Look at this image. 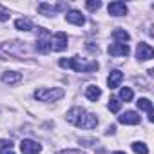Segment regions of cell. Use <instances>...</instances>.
Returning <instances> with one entry per match:
<instances>
[{
	"label": "cell",
	"instance_id": "6da1fadb",
	"mask_svg": "<svg viewBox=\"0 0 154 154\" xmlns=\"http://www.w3.org/2000/svg\"><path fill=\"white\" fill-rule=\"evenodd\" d=\"M67 122L82 129H94L98 125V118L93 112H87L84 107H72L67 111Z\"/></svg>",
	"mask_w": 154,
	"mask_h": 154
},
{
	"label": "cell",
	"instance_id": "7a4b0ae2",
	"mask_svg": "<svg viewBox=\"0 0 154 154\" xmlns=\"http://www.w3.org/2000/svg\"><path fill=\"white\" fill-rule=\"evenodd\" d=\"M60 67L65 69H74L76 72H94L98 69V62H82V58L72 56V58H62L60 60Z\"/></svg>",
	"mask_w": 154,
	"mask_h": 154
},
{
	"label": "cell",
	"instance_id": "3957f363",
	"mask_svg": "<svg viewBox=\"0 0 154 154\" xmlns=\"http://www.w3.org/2000/svg\"><path fill=\"white\" fill-rule=\"evenodd\" d=\"M2 49L11 56H24L33 53V47L27 42H8V44H2Z\"/></svg>",
	"mask_w": 154,
	"mask_h": 154
},
{
	"label": "cell",
	"instance_id": "277c9868",
	"mask_svg": "<svg viewBox=\"0 0 154 154\" xmlns=\"http://www.w3.org/2000/svg\"><path fill=\"white\" fill-rule=\"evenodd\" d=\"M63 94H65V91L60 89V87H54V89H36L35 91V98L40 100V102H54V100H60Z\"/></svg>",
	"mask_w": 154,
	"mask_h": 154
},
{
	"label": "cell",
	"instance_id": "5b68a950",
	"mask_svg": "<svg viewBox=\"0 0 154 154\" xmlns=\"http://www.w3.org/2000/svg\"><path fill=\"white\" fill-rule=\"evenodd\" d=\"M51 33L47 31V29H38V38H36V51H40V53H49L51 51Z\"/></svg>",
	"mask_w": 154,
	"mask_h": 154
},
{
	"label": "cell",
	"instance_id": "8992f818",
	"mask_svg": "<svg viewBox=\"0 0 154 154\" xmlns=\"http://www.w3.org/2000/svg\"><path fill=\"white\" fill-rule=\"evenodd\" d=\"M20 150H22L24 154H38V152L42 150V145H40L38 141H35V140H22Z\"/></svg>",
	"mask_w": 154,
	"mask_h": 154
},
{
	"label": "cell",
	"instance_id": "52a82bcc",
	"mask_svg": "<svg viewBox=\"0 0 154 154\" xmlns=\"http://www.w3.org/2000/svg\"><path fill=\"white\" fill-rule=\"evenodd\" d=\"M51 49H54V51H63V49H67V35L65 33H56L53 38H51Z\"/></svg>",
	"mask_w": 154,
	"mask_h": 154
},
{
	"label": "cell",
	"instance_id": "ba28073f",
	"mask_svg": "<svg viewBox=\"0 0 154 154\" xmlns=\"http://www.w3.org/2000/svg\"><path fill=\"white\" fill-rule=\"evenodd\" d=\"M136 56H138V60H150L152 56H154V51H152V47L149 45V44H145V42H140L138 44V49H136Z\"/></svg>",
	"mask_w": 154,
	"mask_h": 154
},
{
	"label": "cell",
	"instance_id": "9c48e42d",
	"mask_svg": "<svg viewBox=\"0 0 154 154\" xmlns=\"http://www.w3.org/2000/svg\"><path fill=\"white\" fill-rule=\"evenodd\" d=\"M118 122L123 123V125H138V123L141 122V118H140L138 112H134V111H127V112H123L122 116H118Z\"/></svg>",
	"mask_w": 154,
	"mask_h": 154
},
{
	"label": "cell",
	"instance_id": "30bf717a",
	"mask_svg": "<svg viewBox=\"0 0 154 154\" xmlns=\"http://www.w3.org/2000/svg\"><path fill=\"white\" fill-rule=\"evenodd\" d=\"M65 20H67L69 24H74V26H84V24H85V17H84L80 11H76V9L67 11V13H65Z\"/></svg>",
	"mask_w": 154,
	"mask_h": 154
},
{
	"label": "cell",
	"instance_id": "8fae6325",
	"mask_svg": "<svg viewBox=\"0 0 154 154\" xmlns=\"http://www.w3.org/2000/svg\"><path fill=\"white\" fill-rule=\"evenodd\" d=\"M107 9H109V15H112V17H123V15H127V4L125 2H111Z\"/></svg>",
	"mask_w": 154,
	"mask_h": 154
},
{
	"label": "cell",
	"instance_id": "7c38bea8",
	"mask_svg": "<svg viewBox=\"0 0 154 154\" xmlns=\"http://www.w3.org/2000/svg\"><path fill=\"white\" fill-rule=\"evenodd\" d=\"M107 51H109V54H112V56H127V54L131 53V49H129L127 44H111Z\"/></svg>",
	"mask_w": 154,
	"mask_h": 154
},
{
	"label": "cell",
	"instance_id": "4fadbf2b",
	"mask_svg": "<svg viewBox=\"0 0 154 154\" xmlns=\"http://www.w3.org/2000/svg\"><path fill=\"white\" fill-rule=\"evenodd\" d=\"M65 8V4H58V6H51V4H40L38 6V13L40 15H44V17H53L58 9H63Z\"/></svg>",
	"mask_w": 154,
	"mask_h": 154
},
{
	"label": "cell",
	"instance_id": "5bb4252c",
	"mask_svg": "<svg viewBox=\"0 0 154 154\" xmlns=\"http://www.w3.org/2000/svg\"><path fill=\"white\" fill-rule=\"evenodd\" d=\"M20 80H22V74L17 72V71H6V72L2 74V82H4L6 85H17Z\"/></svg>",
	"mask_w": 154,
	"mask_h": 154
},
{
	"label": "cell",
	"instance_id": "9a60e30c",
	"mask_svg": "<svg viewBox=\"0 0 154 154\" xmlns=\"http://www.w3.org/2000/svg\"><path fill=\"white\" fill-rule=\"evenodd\" d=\"M122 80H123V72H122V71H111L109 78H107L109 89H116V87L122 84Z\"/></svg>",
	"mask_w": 154,
	"mask_h": 154
},
{
	"label": "cell",
	"instance_id": "2e32d148",
	"mask_svg": "<svg viewBox=\"0 0 154 154\" xmlns=\"http://www.w3.org/2000/svg\"><path fill=\"white\" fill-rule=\"evenodd\" d=\"M136 103H138V109H140V111H147V112H149V120L152 122V120H154V112H152V102H150L149 98H140Z\"/></svg>",
	"mask_w": 154,
	"mask_h": 154
},
{
	"label": "cell",
	"instance_id": "e0dca14e",
	"mask_svg": "<svg viewBox=\"0 0 154 154\" xmlns=\"http://www.w3.org/2000/svg\"><path fill=\"white\" fill-rule=\"evenodd\" d=\"M85 96H87L91 102H96V100L102 96V89L96 87V85H89V87L85 89Z\"/></svg>",
	"mask_w": 154,
	"mask_h": 154
},
{
	"label": "cell",
	"instance_id": "ac0fdd59",
	"mask_svg": "<svg viewBox=\"0 0 154 154\" xmlns=\"http://www.w3.org/2000/svg\"><path fill=\"white\" fill-rule=\"evenodd\" d=\"M112 38L118 40V42H122V44H125V42L131 38V35H129L125 29H114V31H112Z\"/></svg>",
	"mask_w": 154,
	"mask_h": 154
},
{
	"label": "cell",
	"instance_id": "d6986e66",
	"mask_svg": "<svg viewBox=\"0 0 154 154\" xmlns=\"http://www.w3.org/2000/svg\"><path fill=\"white\" fill-rule=\"evenodd\" d=\"M15 27L20 29V31H31V29H33V24H31V20H27V18H18V20L15 22Z\"/></svg>",
	"mask_w": 154,
	"mask_h": 154
},
{
	"label": "cell",
	"instance_id": "ffe728a7",
	"mask_svg": "<svg viewBox=\"0 0 154 154\" xmlns=\"http://www.w3.org/2000/svg\"><path fill=\"white\" fill-rule=\"evenodd\" d=\"M132 150H134L136 154H149V149H147V145H145V143H141V141H136V143H132Z\"/></svg>",
	"mask_w": 154,
	"mask_h": 154
},
{
	"label": "cell",
	"instance_id": "44dd1931",
	"mask_svg": "<svg viewBox=\"0 0 154 154\" xmlns=\"http://www.w3.org/2000/svg\"><path fill=\"white\" fill-rule=\"evenodd\" d=\"M120 100L131 102V100H132V89H131V87H123V89L120 91Z\"/></svg>",
	"mask_w": 154,
	"mask_h": 154
},
{
	"label": "cell",
	"instance_id": "7402d4cb",
	"mask_svg": "<svg viewBox=\"0 0 154 154\" xmlns=\"http://www.w3.org/2000/svg\"><path fill=\"white\" fill-rule=\"evenodd\" d=\"M120 109H122V102H120L118 98H111V100H109V111L118 112Z\"/></svg>",
	"mask_w": 154,
	"mask_h": 154
},
{
	"label": "cell",
	"instance_id": "603a6c76",
	"mask_svg": "<svg viewBox=\"0 0 154 154\" xmlns=\"http://www.w3.org/2000/svg\"><path fill=\"white\" fill-rule=\"evenodd\" d=\"M85 8H87L89 11H98V9L102 8V2H100V0H91V2L85 4Z\"/></svg>",
	"mask_w": 154,
	"mask_h": 154
},
{
	"label": "cell",
	"instance_id": "cb8c5ba5",
	"mask_svg": "<svg viewBox=\"0 0 154 154\" xmlns=\"http://www.w3.org/2000/svg\"><path fill=\"white\" fill-rule=\"evenodd\" d=\"M96 143H98V140H94V138H91V140L82 138V140H80V145H84V147H93V145H96Z\"/></svg>",
	"mask_w": 154,
	"mask_h": 154
},
{
	"label": "cell",
	"instance_id": "d4e9b609",
	"mask_svg": "<svg viewBox=\"0 0 154 154\" xmlns=\"http://www.w3.org/2000/svg\"><path fill=\"white\" fill-rule=\"evenodd\" d=\"M6 20H9V11H6L0 6V22H6Z\"/></svg>",
	"mask_w": 154,
	"mask_h": 154
},
{
	"label": "cell",
	"instance_id": "484cf974",
	"mask_svg": "<svg viewBox=\"0 0 154 154\" xmlns=\"http://www.w3.org/2000/svg\"><path fill=\"white\" fill-rule=\"evenodd\" d=\"M0 149H13V141L11 140H0Z\"/></svg>",
	"mask_w": 154,
	"mask_h": 154
},
{
	"label": "cell",
	"instance_id": "4316f807",
	"mask_svg": "<svg viewBox=\"0 0 154 154\" xmlns=\"http://www.w3.org/2000/svg\"><path fill=\"white\" fill-rule=\"evenodd\" d=\"M58 154H84L82 150H74V149H67V150H62Z\"/></svg>",
	"mask_w": 154,
	"mask_h": 154
},
{
	"label": "cell",
	"instance_id": "83f0119b",
	"mask_svg": "<svg viewBox=\"0 0 154 154\" xmlns=\"http://www.w3.org/2000/svg\"><path fill=\"white\" fill-rule=\"evenodd\" d=\"M105 132H107V134H114V132H116V125H109Z\"/></svg>",
	"mask_w": 154,
	"mask_h": 154
},
{
	"label": "cell",
	"instance_id": "f1b7e54d",
	"mask_svg": "<svg viewBox=\"0 0 154 154\" xmlns=\"http://www.w3.org/2000/svg\"><path fill=\"white\" fill-rule=\"evenodd\" d=\"M0 154H15L13 149H0Z\"/></svg>",
	"mask_w": 154,
	"mask_h": 154
},
{
	"label": "cell",
	"instance_id": "f546056e",
	"mask_svg": "<svg viewBox=\"0 0 154 154\" xmlns=\"http://www.w3.org/2000/svg\"><path fill=\"white\" fill-rule=\"evenodd\" d=\"M112 154H125V152H122V150H116V152H112Z\"/></svg>",
	"mask_w": 154,
	"mask_h": 154
},
{
	"label": "cell",
	"instance_id": "4dcf8cb0",
	"mask_svg": "<svg viewBox=\"0 0 154 154\" xmlns=\"http://www.w3.org/2000/svg\"><path fill=\"white\" fill-rule=\"evenodd\" d=\"M0 58H4V56H2V54H0Z\"/></svg>",
	"mask_w": 154,
	"mask_h": 154
}]
</instances>
